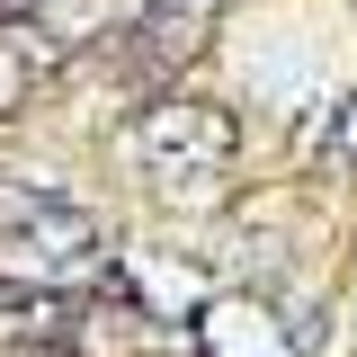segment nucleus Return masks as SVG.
I'll return each instance as SVG.
<instances>
[{
    "label": "nucleus",
    "instance_id": "f257e3e1",
    "mask_svg": "<svg viewBox=\"0 0 357 357\" xmlns=\"http://www.w3.org/2000/svg\"><path fill=\"white\" fill-rule=\"evenodd\" d=\"M98 259H107V232L63 188L0 178V277H18L36 295H72V286L98 277Z\"/></svg>",
    "mask_w": 357,
    "mask_h": 357
},
{
    "label": "nucleus",
    "instance_id": "f03ea898",
    "mask_svg": "<svg viewBox=\"0 0 357 357\" xmlns=\"http://www.w3.org/2000/svg\"><path fill=\"white\" fill-rule=\"evenodd\" d=\"M27 27H0V107H18L27 89H36V72H45V45H18Z\"/></svg>",
    "mask_w": 357,
    "mask_h": 357
}]
</instances>
